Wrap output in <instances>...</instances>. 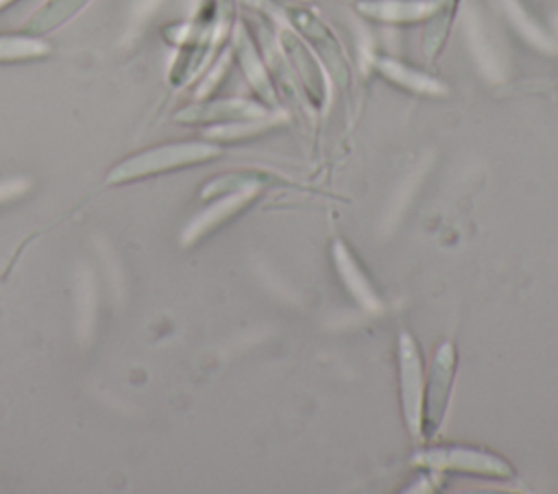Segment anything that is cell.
<instances>
[{"mask_svg":"<svg viewBox=\"0 0 558 494\" xmlns=\"http://www.w3.org/2000/svg\"><path fill=\"white\" fill-rule=\"evenodd\" d=\"M414 464L438 470H458L484 477H512V468L499 455L469 446H440L423 450L414 457Z\"/></svg>","mask_w":558,"mask_h":494,"instance_id":"cell-3","label":"cell"},{"mask_svg":"<svg viewBox=\"0 0 558 494\" xmlns=\"http://www.w3.org/2000/svg\"><path fill=\"white\" fill-rule=\"evenodd\" d=\"M11 2H15V0H0V9H4V7L11 4Z\"/></svg>","mask_w":558,"mask_h":494,"instance_id":"cell-15","label":"cell"},{"mask_svg":"<svg viewBox=\"0 0 558 494\" xmlns=\"http://www.w3.org/2000/svg\"><path fill=\"white\" fill-rule=\"evenodd\" d=\"M399 376H401V407L405 424L412 433H418L421 420V400H423V363L416 348V342L410 333L399 335Z\"/></svg>","mask_w":558,"mask_h":494,"instance_id":"cell-4","label":"cell"},{"mask_svg":"<svg viewBox=\"0 0 558 494\" xmlns=\"http://www.w3.org/2000/svg\"><path fill=\"white\" fill-rule=\"evenodd\" d=\"M292 22L303 30V35L318 48V52L323 54L325 63L331 67V72L336 76L344 74V61L340 54V48L336 44V39L329 35V30L316 20L312 17L307 11H292Z\"/></svg>","mask_w":558,"mask_h":494,"instance_id":"cell-11","label":"cell"},{"mask_svg":"<svg viewBox=\"0 0 558 494\" xmlns=\"http://www.w3.org/2000/svg\"><path fill=\"white\" fill-rule=\"evenodd\" d=\"M377 67H379V72H381L386 78H390L392 83H397V85H401V87H405V89L421 91V94H442V91H445V87H442L438 81H434V78L427 76V74H421V72L412 70V67H408V65H403V63H399V61L381 59Z\"/></svg>","mask_w":558,"mask_h":494,"instance_id":"cell-13","label":"cell"},{"mask_svg":"<svg viewBox=\"0 0 558 494\" xmlns=\"http://www.w3.org/2000/svg\"><path fill=\"white\" fill-rule=\"evenodd\" d=\"M360 11L384 22H412L429 17L434 0H368L360 4Z\"/></svg>","mask_w":558,"mask_h":494,"instance_id":"cell-9","label":"cell"},{"mask_svg":"<svg viewBox=\"0 0 558 494\" xmlns=\"http://www.w3.org/2000/svg\"><path fill=\"white\" fill-rule=\"evenodd\" d=\"M283 48H286V54L290 57L294 70L299 72L301 81L305 83L310 100L314 104H320L325 100V83H323V72H320L318 63L312 59L307 48H303V44L296 37H292L290 33L283 35Z\"/></svg>","mask_w":558,"mask_h":494,"instance_id":"cell-10","label":"cell"},{"mask_svg":"<svg viewBox=\"0 0 558 494\" xmlns=\"http://www.w3.org/2000/svg\"><path fill=\"white\" fill-rule=\"evenodd\" d=\"M54 46L48 37L31 35L24 30H4L0 33V65H17L44 61L52 54Z\"/></svg>","mask_w":558,"mask_h":494,"instance_id":"cell-8","label":"cell"},{"mask_svg":"<svg viewBox=\"0 0 558 494\" xmlns=\"http://www.w3.org/2000/svg\"><path fill=\"white\" fill-rule=\"evenodd\" d=\"M266 109L257 102L248 100H198L181 111H177L174 120L181 124H235V122H246L255 118H264Z\"/></svg>","mask_w":558,"mask_h":494,"instance_id":"cell-5","label":"cell"},{"mask_svg":"<svg viewBox=\"0 0 558 494\" xmlns=\"http://www.w3.org/2000/svg\"><path fill=\"white\" fill-rule=\"evenodd\" d=\"M257 194V189H240V192H233V194H229L225 200H220V202H216V205H211L203 215H198L196 220H194V224L190 226V231H187V235H185V239H190V237H198V235H203V233H207L211 226H216V224H220L222 220H227V218H231L235 211H240L253 196Z\"/></svg>","mask_w":558,"mask_h":494,"instance_id":"cell-12","label":"cell"},{"mask_svg":"<svg viewBox=\"0 0 558 494\" xmlns=\"http://www.w3.org/2000/svg\"><path fill=\"white\" fill-rule=\"evenodd\" d=\"M235 54L242 63V70L246 74V78L251 81V85L255 87V91L262 96V100H270L272 98V91H270V83H268V76L262 67V63L257 61L255 52H253V46L248 41V37L244 33H240L238 37V44H235Z\"/></svg>","mask_w":558,"mask_h":494,"instance_id":"cell-14","label":"cell"},{"mask_svg":"<svg viewBox=\"0 0 558 494\" xmlns=\"http://www.w3.org/2000/svg\"><path fill=\"white\" fill-rule=\"evenodd\" d=\"M220 157V146L211 139H187L168 141L142 148L124 159H120L107 174L109 185L135 183L166 172H177L190 165H198Z\"/></svg>","mask_w":558,"mask_h":494,"instance_id":"cell-1","label":"cell"},{"mask_svg":"<svg viewBox=\"0 0 558 494\" xmlns=\"http://www.w3.org/2000/svg\"><path fill=\"white\" fill-rule=\"evenodd\" d=\"M92 0H44L20 26V30L48 37L70 24L83 9H87Z\"/></svg>","mask_w":558,"mask_h":494,"instance_id":"cell-7","label":"cell"},{"mask_svg":"<svg viewBox=\"0 0 558 494\" xmlns=\"http://www.w3.org/2000/svg\"><path fill=\"white\" fill-rule=\"evenodd\" d=\"M331 257L338 270L340 281L344 283V287L349 289V294L366 309V311H381L384 305L375 292V287L371 285L368 276L364 274V270L360 268V263L355 261V257L351 255V250L338 239L331 246Z\"/></svg>","mask_w":558,"mask_h":494,"instance_id":"cell-6","label":"cell"},{"mask_svg":"<svg viewBox=\"0 0 558 494\" xmlns=\"http://www.w3.org/2000/svg\"><path fill=\"white\" fill-rule=\"evenodd\" d=\"M453 372H456V348L449 342H442L434 355L427 381L423 385L421 420H418V433H423V437H432L445 418L449 392L453 385Z\"/></svg>","mask_w":558,"mask_h":494,"instance_id":"cell-2","label":"cell"}]
</instances>
